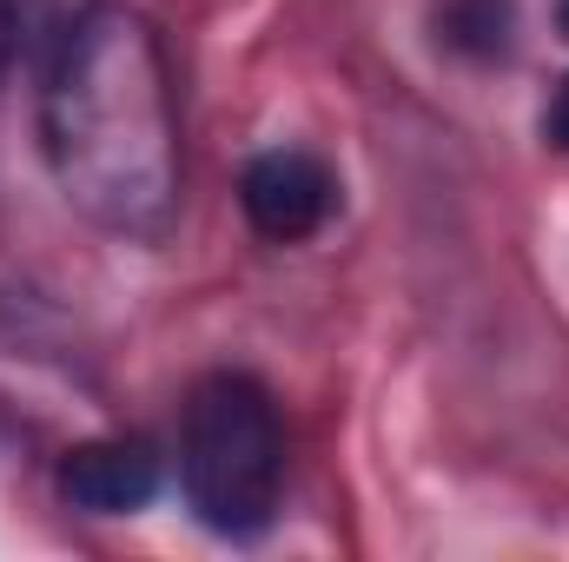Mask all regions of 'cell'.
Returning <instances> with one entry per match:
<instances>
[{
	"mask_svg": "<svg viewBox=\"0 0 569 562\" xmlns=\"http://www.w3.org/2000/svg\"><path fill=\"white\" fill-rule=\"evenodd\" d=\"M179 476L219 536H259L284 496V423L279 404L246 371H212L186 398L179 430Z\"/></svg>",
	"mask_w": 569,
	"mask_h": 562,
	"instance_id": "cell-2",
	"label": "cell"
},
{
	"mask_svg": "<svg viewBox=\"0 0 569 562\" xmlns=\"http://www.w3.org/2000/svg\"><path fill=\"white\" fill-rule=\"evenodd\" d=\"M557 33L569 40V0H557Z\"/></svg>",
	"mask_w": 569,
	"mask_h": 562,
	"instance_id": "cell-7",
	"label": "cell"
},
{
	"mask_svg": "<svg viewBox=\"0 0 569 562\" xmlns=\"http://www.w3.org/2000/svg\"><path fill=\"white\" fill-rule=\"evenodd\" d=\"M239 205H246L252 232L291 245V239H311V232L331 219L338 179H331L325 159H311V152H298V145H279V152H259V159L246 165Z\"/></svg>",
	"mask_w": 569,
	"mask_h": 562,
	"instance_id": "cell-3",
	"label": "cell"
},
{
	"mask_svg": "<svg viewBox=\"0 0 569 562\" xmlns=\"http://www.w3.org/2000/svg\"><path fill=\"white\" fill-rule=\"evenodd\" d=\"M60 496H67L73 510H93V516L146 510V503L159 496V456L146 450L140 436L80 443V450H67V463H60Z\"/></svg>",
	"mask_w": 569,
	"mask_h": 562,
	"instance_id": "cell-4",
	"label": "cell"
},
{
	"mask_svg": "<svg viewBox=\"0 0 569 562\" xmlns=\"http://www.w3.org/2000/svg\"><path fill=\"white\" fill-rule=\"evenodd\" d=\"M543 140L557 145V152H569V80L550 93V107H543Z\"/></svg>",
	"mask_w": 569,
	"mask_h": 562,
	"instance_id": "cell-6",
	"label": "cell"
},
{
	"mask_svg": "<svg viewBox=\"0 0 569 562\" xmlns=\"http://www.w3.org/2000/svg\"><path fill=\"white\" fill-rule=\"evenodd\" d=\"M47 165L73 212L113 239H166L179 212V113L159 33L133 7H87L40 93Z\"/></svg>",
	"mask_w": 569,
	"mask_h": 562,
	"instance_id": "cell-1",
	"label": "cell"
},
{
	"mask_svg": "<svg viewBox=\"0 0 569 562\" xmlns=\"http://www.w3.org/2000/svg\"><path fill=\"white\" fill-rule=\"evenodd\" d=\"M0 60H7V0H0Z\"/></svg>",
	"mask_w": 569,
	"mask_h": 562,
	"instance_id": "cell-8",
	"label": "cell"
},
{
	"mask_svg": "<svg viewBox=\"0 0 569 562\" xmlns=\"http://www.w3.org/2000/svg\"><path fill=\"white\" fill-rule=\"evenodd\" d=\"M443 40L450 47H477V53H497L503 47V27H510V7L503 0H450L443 7Z\"/></svg>",
	"mask_w": 569,
	"mask_h": 562,
	"instance_id": "cell-5",
	"label": "cell"
}]
</instances>
